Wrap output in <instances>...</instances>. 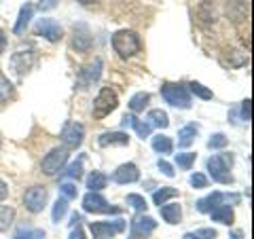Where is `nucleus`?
<instances>
[{
  "mask_svg": "<svg viewBox=\"0 0 254 239\" xmlns=\"http://www.w3.org/2000/svg\"><path fill=\"white\" fill-rule=\"evenodd\" d=\"M68 214V199L60 197L58 201L53 203V212H51V220L53 222H62V218Z\"/></svg>",
  "mask_w": 254,
  "mask_h": 239,
  "instance_id": "31",
  "label": "nucleus"
},
{
  "mask_svg": "<svg viewBox=\"0 0 254 239\" xmlns=\"http://www.w3.org/2000/svg\"><path fill=\"white\" fill-rule=\"evenodd\" d=\"M159 212H161V218L168 222V225H178L182 218L180 203H163L161 208H159Z\"/></svg>",
  "mask_w": 254,
  "mask_h": 239,
  "instance_id": "20",
  "label": "nucleus"
},
{
  "mask_svg": "<svg viewBox=\"0 0 254 239\" xmlns=\"http://www.w3.org/2000/svg\"><path fill=\"white\" fill-rule=\"evenodd\" d=\"M187 87H189V93H193V95H197V98H201V100H212L214 98L212 89H208L205 85L197 83V81H190Z\"/></svg>",
  "mask_w": 254,
  "mask_h": 239,
  "instance_id": "30",
  "label": "nucleus"
},
{
  "mask_svg": "<svg viewBox=\"0 0 254 239\" xmlns=\"http://www.w3.org/2000/svg\"><path fill=\"white\" fill-rule=\"evenodd\" d=\"M60 193H62L64 199L72 201V199H76V195H78V188H76L74 182H64V184L60 186Z\"/></svg>",
  "mask_w": 254,
  "mask_h": 239,
  "instance_id": "37",
  "label": "nucleus"
},
{
  "mask_svg": "<svg viewBox=\"0 0 254 239\" xmlns=\"http://www.w3.org/2000/svg\"><path fill=\"white\" fill-rule=\"evenodd\" d=\"M197 133H199V127H197L195 123L185 125V127H182V129L178 131V146H180V148H189V146L195 142Z\"/></svg>",
  "mask_w": 254,
  "mask_h": 239,
  "instance_id": "21",
  "label": "nucleus"
},
{
  "mask_svg": "<svg viewBox=\"0 0 254 239\" xmlns=\"http://www.w3.org/2000/svg\"><path fill=\"white\" fill-rule=\"evenodd\" d=\"M125 220L117 218V220H98V222H89V233L93 239H113L115 235L123 233L125 231Z\"/></svg>",
  "mask_w": 254,
  "mask_h": 239,
  "instance_id": "6",
  "label": "nucleus"
},
{
  "mask_svg": "<svg viewBox=\"0 0 254 239\" xmlns=\"http://www.w3.org/2000/svg\"><path fill=\"white\" fill-rule=\"evenodd\" d=\"M176 195H178V188H174V186H161L159 190H155V193H153V203L161 208L163 203H168L170 199L176 197Z\"/></svg>",
  "mask_w": 254,
  "mask_h": 239,
  "instance_id": "27",
  "label": "nucleus"
},
{
  "mask_svg": "<svg viewBox=\"0 0 254 239\" xmlns=\"http://www.w3.org/2000/svg\"><path fill=\"white\" fill-rule=\"evenodd\" d=\"M155 229H157V220L146 216V214H142V216H138L131 222V235L133 237H148Z\"/></svg>",
  "mask_w": 254,
  "mask_h": 239,
  "instance_id": "16",
  "label": "nucleus"
},
{
  "mask_svg": "<svg viewBox=\"0 0 254 239\" xmlns=\"http://www.w3.org/2000/svg\"><path fill=\"white\" fill-rule=\"evenodd\" d=\"M208 167L210 176L214 182L218 184H233V176H231V167H233V155L231 153H220V155H212L208 159Z\"/></svg>",
  "mask_w": 254,
  "mask_h": 239,
  "instance_id": "2",
  "label": "nucleus"
},
{
  "mask_svg": "<svg viewBox=\"0 0 254 239\" xmlns=\"http://www.w3.org/2000/svg\"><path fill=\"white\" fill-rule=\"evenodd\" d=\"M119 106V98L115 89L110 87H102L98 98L93 100V119H106L110 113H115Z\"/></svg>",
  "mask_w": 254,
  "mask_h": 239,
  "instance_id": "5",
  "label": "nucleus"
},
{
  "mask_svg": "<svg viewBox=\"0 0 254 239\" xmlns=\"http://www.w3.org/2000/svg\"><path fill=\"white\" fill-rule=\"evenodd\" d=\"M32 15H34V6H32L30 2H26V4H23L21 9H19L17 21H15V26H13V32H15V34H23V32H26V28L30 26Z\"/></svg>",
  "mask_w": 254,
  "mask_h": 239,
  "instance_id": "19",
  "label": "nucleus"
},
{
  "mask_svg": "<svg viewBox=\"0 0 254 239\" xmlns=\"http://www.w3.org/2000/svg\"><path fill=\"white\" fill-rule=\"evenodd\" d=\"M110 178H113V182H117V184H133V182L140 180V170L136 163H123L113 172Z\"/></svg>",
  "mask_w": 254,
  "mask_h": 239,
  "instance_id": "15",
  "label": "nucleus"
},
{
  "mask_svg": "<svg viewBox=\"0 0 254 239\" xmlns=\"http://www.w3.org/2000/svg\"><path fill=\"white\" fill-rule=\"evenodd\" d=\"M216 231L214 229H197V231H190V233H185L182 239H216Z\"/></svg>",
  "mask_w": 254,
  "mask_h": 239,
  "instance_id": "34",
  "label": "nucleus"
},
{
  "mask_svg": "<svg viewBox=\"0 0 254 239\" xmlns=\"http://www.w3.org/2000/svg\"><path fill=\"white\" fill-rule=\"evenodd\" d=\"M127 205H131L136 212H146L148 208V203H146V199L142 197V195H136V193H129L127 195Z\"/></svg>",
  "mask_w": 254,
  "mask_h": 239,
  "instance_id": "35",
  "label": "nucleus"
},
{
  "mask_svg": "<svg viewBox=\"0 0 254 239\" xmlns=\"http://www.w3.org/2000/svg\"><path fill=\"white\" fill-rule=\"evenodd\" d=\"M68 163V148H53L49 155H45L41 170L47 176H58V174L66 167Z\"/></svg>",
  "mask_w": 254,
  "mask_h": 239,
  "instance_id": "8",
  "label": "nucleus"
},
{
  "mask_svg": "<svg viewBox=\"0 0 254 239\" xmlns=\"http://www.w3.org/2000/svg\"><path fill=\"white\" fill-rule=\"evenodd\" d=\"M70 227H78V222H81V214H72V218H70Z\"/></svg>",
  "mask_w": 254,
  "mask_h": 239,
  "instance_id": "46",
  "label": "nucleus"
},
{
  "mask_svg": "<svg viewBox=\"0 0 254 239\" xmlns=\"http://www.w3.org/2000/svg\"><path fill=\"white\" fill-rule=\"evenodd\" d=\"M34 34L45 38V41H49V43H58V41H62L64 32H62V26L55 19L43 17V19H38L34 23Z\"/></svg>",
  "mask_w": 254,
  "mask_h": 239,
  "instance_id": "11",
  "label": "nucleus"
},
{
  "mask_svg": "<svg viewBox=\"0 0 254 239\" xmlns=\"http://www.w3.org/2000/svg\"><path fill=\"white\" fill-rule=\"evenodd\" d=\"M47 199H49V193H47L45 186H30L26 190V195H23V205H26L28 212L38 214L45 210Z\"/></svg>",
  "mask_w": 254,
  "mask_h": 239,
  "instance_id": "10",
  "label": "nucleus"
},
{
  "mask_svg": "<svg viewBox=\"0 0 254 239\" xmlns=\"http://www.w3.org/2000/svg\"><path fill=\"white\" fill-rule=\"evenodd\" d=\"M106 184H108V176L102 172H91L89 178H87V188L91 193H100L102 188H106Z\"/></svg>",
  "mask_w": 254,
  "mask_h": 239,
  "instance_id": "25",
  "label": "nucleus"
},
{
  "mask_svg": "<svg viewBox=\"0 0 254 239\" xmlns=\"http://www.w3.org/2000/svg\"><path fill=\"white\" fill-rule=\"evenodd\" d=\"M227 135L225 133H214L210 135V140H208V148L210 150H218V148H225L227 146Z\"/></svg>",
  "mask_w": 254,
  "mask_h": 239,
  "instance_id": "38",
  "label": "nucleus"
},
{
  "mask_svg": "<svg viewBox=\"0 0 254 239\" xmlns=\"http://www.w3.org/2000/svg\"><path fill=\"white\" fill-rule=\"evenodd\" d=\"M76 2H81V4H93V2H98V0H76Z\"/></svg>",
  "mask_w": 254,
  "mask_h": 239,
  "instance_id": "48",
  "label": "nucleus"
},
{
  "mask_svg": "<svg viewBox=\"0 0 254 239\" xmlns=\"http://www.w3.org/2000/svg\"><path fill=\"white\" fill-rule=\"evenodd\" d=\"M34 63H36V53L32 49H19V51H15L11 55L9 66H11V72L21 78L34 68Z\"/></svg>",
  "mask_w": 254,
  "mask_h": 239,
  "instance_id": "7",
  "label": "nucleus"
},
{
  "mask_svg": "<svg viewBox=\"0 0 254 239\" xmlns=\"http://www.w3.org/2000/svg\"><path fill=\"white\" fill-rule=\"evenodd\" d=\"M58 4H60V0H38V9H41L43 13L53 11Z\"/></svg>",
  "mask_w": 254,
  "mask_h": 239,
  "instance_id": "42",
  "label": "nucleus"
},
{
  "mask_svg": "<svg viewBox=\"0 0 254 239\" xmlns=\"http://www.w3.org/2000/svg\"><path fill=\"white\" fill-rule=\"evenodd\" d=\"M98 144L100 146H127L129 144V135L123 133V131H106L98 138Z\"/></svg>",
  "mask_w": 254,
  "mask_h": 239,
  "instance_id": "17",
  "label": "nucleus"
},
{
  "mask_svg": "<svg viewBox=\"0 0 254 239\" xmlns=\"http://www.w3.org/2000/svg\"><path fill=\"white\" fill-rule=\"evenodd\" d=\"M113 49L121 60H129L142 51V38L133 30H117L113 34Z\"/></svg>",
  "mask_w": 254,
  "mask_h": 239,
  "instance_id": "1",
  "label": "nucleus"
},
{
  "mask_svg": "<svg viewBox=\"0 0 254 239\" xmlns=\"http://www.w3.org/2000/svg\"><path fill=\"white\" fill-rule=\"evenodd\" d=\"M6 197H9V186H6V182L0 178V203H2Z\"/></svg>",
  "mask_w": 254,
  "mask_h": 239,
  "instance_id": "43",
  "label": "nucleus"
},
{
  "mask_svg": "<svg viewBox=\"0 0 254 239\" xmlns=\"http://www.w3.org/2000/svg\"><path fill=\"white\" fill-rule=\"evenodd\" d=\"M70 239H87V237H85V231H83L81 227H76L72 233H70Z\"/></svg>",
  "mask_w": 254,
  "mask_h": 239,
  "instance_id": "44",
  "label": "nucleus"
},
{
  "mask_svg": "<svg viewBox=\"0 0 254 239\" xmlns=\"http://www.w3.org/2000/svg\"><path fill=\"white\" fill-rule=\"evenodd\" d=\"M242 121H246V123L252 121V100L242 102Z\"/></svg>",
  "mask_w": 254,
  "mask_h": 239,
  "instance_id": "40",
  "label": "nucleus"
},
{
  "mask_svg": "<svg viewBox=\"0 0 254 239\" xmlns=\"http://www.w3.org/2000/svg\"><path fill=\"white\" fill-rule=\"evenodd\" d=\"M64 176L70 178V180H78V178H81V176H83V157L78 159V161L70 163V165H68V170L64 172Z\"/></svg>",
  "mask_w": 254,
  "mask_h": 239,
  "instance_id": "36",
  "label": "nucleus"
},
{
  "mask_svg": "<svg viewBox=\"0 0 254 239\" xmlns=\"http://www.w3.org/2000/svg\"><path fill=\"white\" fill-rule=\"evenodd\" d=\"M157 167H159V170H161L163 176H168V178H174V176H176V172H174V167H172L168 161H163V159H159V161H157Z\"/></svg>",
  "mask_w": 254,
  "mask_h": 239,
  "instance_id": "41",
  "label": "nucleus"
},
{
  "mask_svg": "<svg viewBox=\"0 0 254 239\" xmlns=\"http://www.w3.org/2000/svg\"><path fill=\"white\" fill-rule=\"evenodd\" d=\"M15 239H45V231L43 229H28L21 227L15 231Z\"/></svg>",
  "mask_w": 254,
  "mask_h": 239,
  "instance_id": "32",
  "label": "nucleus"
},
{
  "mask_svg": "<svg viewBox=\"0 0 254 239\" xmlns=\"http://www.w3.org/2000/svg\"><path fill=\"white\" fill-rule=\"evenodd\" d=\"M60 138L64 142V148H78L83 144V138H85V127L76 121H68L64 125Z\"/></svg>",
  "mask_w": 254,
  "mask_h": 239,
  "instance_id": "12",
  "label": "nucleus"
},
{
  "mask_svg": "<svg viewBox=\"0 0 254 239\" xmlns=\"http://www.w3.org/2000/svg\"><path fill=\"white\" fill-rule=\"evenodd\" d=\"M240 201H242V197L237 193H220V190H214V193H210L208 197H201L199 201L195 203V208L201 214H210L212 210H216L218 205H229V203L237 205Z\"/></svg>",
  "mask_w": 254,
  "mask_h": 239,
  "instance_id": "4",
  "label": "nucleus"
},
{
  "mask_svg": "<svg viewBox=\"0 0 254 239\" xmlns=\"http://www.w3.org/2000/svg\"><path fill=\"white\" fill-rule=\"evenodd\" d=\"M4 49H6V34L0 30V55L4 53Z\"/></svg>",
  "mask_w": 254,
  "mask_h": 239,
  "instance_id": "45",
  "label": "nucleus"
},
{
  "mask_svg": "<svg viewBox=\"0 0 254 239\" xmlns=\"http://www.w3.org/2000/svg\"><path fill=\"white\" fill-rule=\"evenodd\" d=\"M93 45V36L87 23H74L72 26V47L78 53H87Z\"/></svg>",
  "mask_w": 254,
  "mask_h": 239,
  "instance_id": "14",
  "label": "nucleus"
},
{
  "mask_svg": "<svg viewBox=\"0 0 254 239\" xmlns=\"http://www.w3.org/2000/svg\"><path fill=\"white\" fill-rule=\"evenodd\" d=\"M13 95H15V87H13V83L2 74V70H0V104L9 102Z\"/></svg>",
  "mask_w": 254,
  "mask_h": 239,
  "instance_id": "28",
  "label": "nucleus"
},
{
  "mask_svg": "<svg viewBox=\"0 0 254 239\" xmlns=\"http://www.w3.org/2000/svg\"><path fill=\"white\" fill-rule=\"evenodd\" d=\"M146 123H148L150 127H159V129H165V127L170 125V117H168V113H165V110L155 108V110H150V113H148Z\"/></svg>",
  "mask_w": 254,
  "mask_h": 239,
  "instance_id": "24",
  "label": "nucleus"
},
{
  "mask_svg": "<svg viewBox=\"0 0 254 239\" xmlns=\"http://www.w3.org/2000/svg\"><path fill=\"white\" fill-rule=\"evenodd\" d=\"M102 68H104V61H102L100 58L93 60L91 63H87V66H83L81 70H78V78H76L78 87H81V89H87L89 85L98 83L100 76H102Z\"/></svg>",
  "mask_w": 254,
  "mask_h": 239,
  "instance_id": "13",
  "label": "nucleus"
},
{
  "mask_svg": "<svg viewBox=\"0 0 254 239\" xmlns=\"http://www.w3.org/2000/svg\"><path fill=\"white\" fill-rule=\"evenodd\" d=\"M13 220H15V210L11 205H0V233H4L13 225Z\"/></svg>",
  "mask_w": 254,
  "mask_h": 239,
  "instance_id": "29",
  "label": "nucleus"
},
{
  "mask_svg": "<svg viewBox=\"0 0 254 239\" xmlns=\"http://www.w3.org/2000/svg\"><path fill=\"white\" fill-rule=\"evenodd\" d=\"M121 127H133V129H136V133L140 135L142 140L148 138L150 131H153V127H150L146 121H140V119H136L133 115H123V119H121Z\"/></svg>",
  "mask_w": 254,
  "mask_h": 239,
  "instance_id": "18",
  "label": "nucleus"
},
{
  "mask_svg": "<svg viewBox=\"0 0 254 239\" xmlns=\"http://www.w3.org/2000/svg\"><path fill=\"white\" fill-rule=\"evenodd\" d=\"M161 95H163V100L174 108L189 110L190 106H193V100H190L189 89L180 83H163L161 85Z\"/></svg>",
  "mask_w": 254,
  "mask_h": 239,
  "instance_id": "3",
  "label": "nucleus"
},
{
  "mask_svg": "<svg viewBox=\"0 0 254 239\" xmlns=\"http://www.w3.org/2000/svg\"><path fill=\"white\" fill-rule=\"evenodd\" d=\"M150 144H153V150L159 155H172V150H174V142L170 135H165V133H157L153 140H150Z\"/></svg>",
  "mask_w": 254,
  "mask_h": 239,
  "instance_id": "22",
  "label": "nucleus"
},
{
  "mask_svg": "<svg viewBox=\"0 0 254 239\" xmlns=\"http://www.w3.org/2000/svg\"><path fill=\"white\" fill-rule=\"evenodd\" d=\"M195 159H197V155L195 153H178L176 155V165H178V170H185V172H189L190 167H193V163H195Z\"/></svg>",
  "mask_w": 254,
  "mask_h": 239,
  "instance_id": "33",
  "label": "nucleus"
},
{
  "mask_svg": "<svg viewBox=\"0 0 254 239\" xmlns=\"http://www.w3.org/2000/svg\"><path fill=\"white\" fill-rule=\"evenodd\" d=\"M148 102H150V93L146 91H138V93H133L131 98H129V110L131 113H142L146 106H148Z\"/></svg>",
  "mask_w": 254,
  "mask_h": 239,
  "instance_id": "26",
  "label": "nucleus"
},
{
  "mask_svg": "<svg viewBox=\"0 0 254 239\" xmlns=\"http://www.w3.org/2000/svg\"><path fill=\"white\" fill-rule=\"evenodd\" d=\"M229 239H244V233L242 231H233V233L229 235Z\"/></svg>",
  "mask_w": 254,
  "mask_h": 239,
  "instance_id": "47",
  "label": "nucleus"
},
{
  "mask_svg": "<svg viewBox=\"0 0 254 239\" xmlns=\"http://www.w3.org/2000/svg\"><path fill=\"white\" fill-rule=\"evenodd\" d=\"M83 210L89 214H121V210L110 205L100 193H91V190L83 197Z\"/></svg>",
  "mask_w": 254,
  "mask_h": 239,
  "instance_id": "9",
  "label": "nucleus"
},
{
  "mask_svg": "<svg viewBox=\"0 0 254 239\" xmlns=\"http://www.w3.org/2000/svg\"><path fill=\"white\" fill-rule=\"evenodd\" d=\"M210 218L214 222H220V225H233L235 214H233V210L229 208V205H218L216 210L210 212Z\"/></svg>",
  "mask_w": 254,
  "mask_h": 239,
  "instance_id": "23",
  "label": "nucleus"
},
{
  "mask_svg": "<svg viewBox=\"0 0 254 239\" xmlns=\"http://www.w3.org/2000/svg\"><path fill=\"white\" fill-rule=\"evenodd\" d=\"M189 182H190V186L193 188H208V184H210V180L203 176V174H199V172H195V174H190V178H189Z\"/></svg>",
  "mask_w": 254,
  "mask_h": 239,
  "instance_id": "39",
  "label": "nucleus"
}]
</instances>
